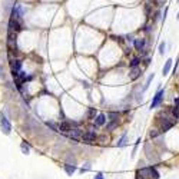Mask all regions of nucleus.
Segmentation results:
<instances>
[{
  "label": "nucleus",
  "mask_w": 179,
  "mask_h": 179,
  "mask_svg": "<svg viewBox=\"0 0 179 179\" xmlns=\"http://www.w3.org/2000/svg\"><path fill=\"white\" fill-rule=\"evenodd\" d=\"M178 19H179V13H178Z\"/></svg>",
  "instance_id": "24"
},
{
  "label": "nucleus",
  "mask_w": 179,
  "mask_h": 179,
  "mask_svg": "<svg viewBox=\"0 0 179 179\" xmlns=\"http://www.w3.org/2000/svg\"><path fill=\"white\" fill-rule=\"evenodd\" d=\"M95 179H103V175H102V173H100V172H99V173H96Z\"/></svg>",
  "instance_id": "22"
},
{
  "label": "nucleus",
  "mask_w": 179,
  "mask_h": 179,
  "mask_svg": "<svg viewBox=\"0 0 179 179\" xmlns=\"http://www.w3.org/2000/svg\"><path fill=\"white\" fill-rule=\"evenodd\" d=\"M173 125V121H168L166 118L163 119V121L160 122V130L159 132H166L168 129H171Z\"/></svg>",
  "instance_id": "8"
},
{
  "label": "nucleus",
  "mask_w": 179,
  "mask_h": 179,
  "mask_svg": "<svg viewBox=\"0 0 179 179\" xmlns=\"http://www.w3.org/2000/svg\"><path fill=\"white\" fill-rule=\"evenodd\" d=\"M64 171H66L67 175H73L76 172V166L75 165H64Z\"/></svg>",
  "instance_id": "12"
},
{
  "label": "nucleus",
  "mask_w": 179,
  "mask_h": 179,
  "mask_svg": "<svg viewBox=\"0 0 179 179\" xmlns=\"http://www.w3.org/2000/svg\"><path fill=\"white\" fill-rule=\"evenodd\" d=\"M125 143H126V135H123L121 138V141L118 142V146H125Z\"/></svg>",
  "instance_id": "18"
},
{
  "label": "nucleus",
  "mask_w": 179,
  "mask_h": 179,
  "mask_svg": "<svg viewBox=\"0 0 179 179\" xmlns=\"http://www.w3.org/2000/svg\"><path fill=\"white\" fill-rule=\"evenodd\" d=\"M119 119V115L118 113H115V112H110L109 113V121H118Z\"/></svg>",
  "instance_id": "16"
},
{
  "label": "nucleus",
  "mask_w": 179,
  "mask_h": 179,
  "mask_svg": "<svg viewBox=\"0 0 179 179\" xmlns=\"http://www.w3.org/2000/svg\"><path fill=\"white\" fill-rule=\"evenodd\" d=\"M80 138H82V141H83V142H88V143H90V142H95L96 139H97V136H96V133H95V132H92V130L83 132Z\"/></svg>",
  "instance_id": "5"
},
{
  "label": "nucleus",
  "mask_w": 179,
  "mask_h": 179,
  "mask_svg": "<svg viewBox=\"0 0 179 179\" xmlns=\"http://www.w3.org/2000/svg\"><path fill=\"white\" fill-rule=\"evenodd\" d=\"M0 128H1V132L4 135H10V132H12V125L3 113H0Z\"/></svg>",
  "instance_id": "2"
},
{
  "label": "nucleus",
  "mask_w": 179,
  "mask_h": 179,
  "mask_svg": "<svg viewBox=\"0 0 179 179\" xmlns=\"http://www.w3.org/2000/svg\"><path fill=\"white\" fill-rule=\"evenodd\" d=\"M23 27V22L22 19H17V17H10L9 20V30H13V32H20Z\"/></svg>",
  "instance_id": "3"
},
{
  "label": "nucleus",
  "mask_w": 179,
  "mask_h": 179,
  "mask_svg": "<svg viewBox=\"0 0 179 179\" xmlns=\"http://www.w3.org/2000/svg\"><path fill=\"white\" fill-rule=\"evenodd\" d=\"M118 126V121H110V123L106 125V130H112V129H115Z\"/></svg>",
  "instance_id": "14"
},
{
  "label": "nucleus",
  "mask_w": 179,
  "mask_h": 179,
  "mask_svg": "<svg viewBox=\"0 0 179 179\" xmlns=\"http://www.w3.org/2000/svg\"><path fill=\"white\" fill-rule=\"evenodd\" d=\"M142 75V72H141V67H132V70H130V73H129V79L130 80H135V79H138V77Z\"/></svg>",
  "instance_id": "9"
},
{
  "label": "nucleus",
  "mask_w": 179,
  "mask_h": 179,
  "mask_svg": "<svg viewBox=\"0 0 179 179\" xmlns=\"http://www.w3.org/2000/svg\"><path fill=\"white\" fill-rule=\"evenodd\" d=\"M133 45L136 50H139V52L143 50V47H145V39H135Z\"/></svg>",
  "instance_id": "10"
},
{
  "label": "nucleus",
  "mask_w": 179,
  "mask_h": 179,
  "mask_svg": "<svg viewBox=\"0 0 179 179\" xmlns=\"http://www.w3.org/2000/svg\"><path fill=\"white\" fill-rule=\"evenodd\" d=\"M165 47H166L165 42H162V43L159 45V53H160V55H163V53H165Z\"/></svg>",
  "instance_id": "19"
},
{
  "label": "nucleus",
  "mask_w": 179,
  "mask_h": 179,
  "mask_svg": "<svg viewBox=\"0 0 179 179\" xmlns=\"http://www.w3.org/2000/svg\"><path fill=\"white\" fill-rule=\"evenodd\" d=\"M0 76H3V69H1V66H0Z\"/></svg>",
  "instance_id": "23"
},
{
  "label": "nucleus",
  "mask_w": 179,
  "mask_h": 179,
  "mask_svg": "<svg viewBox=\"0 0 179 179\" xmlns=\"http://www.w3.org/2000/svg\"><path fill=\"white\" fill-rule=\"evenodd\" d=\"M154 77H155V75H154V73H152V75H151V76L148 77L146 83H145V86H143V90H146L148 88H149V85H151V82H152V80H154Z\"/></svg>",
  "instance_id": "15"
},
{
  "label": "nucleus",
  "mask_w": 179,
  "mask_h": 179,
  "mask_svg": "<svg viewBox=\"0 0 179 179\" xmlns=\"http://www.w3.org/2000/svg\"><path fill=\"white\" fill-rule=\"evenodd\" d=\"M10 66H12V75H13V77L17 76V73L22 70V62H20L19 59H14V60H12Z\"/></svg>",
  "instance_id": "6"
},
{
  "label": "nucleus",
  "mask_w": 179,
  "mask_h": 179,
  "mask_svg": "<svg viewBox=\"0 0 179 179\" xmlns=\"http://www.w3.org/2000/svg\"><path fill=\"white\" fill-rule=\"evenodd\" d=\"M171 66H172V60L169 59V60H166V63H165V66H163V70H162V73H163V75H168V72L171 70Z\"/></svg>",
  "instance_id": "13"
},
{
  "label": "nucleus",
  "mask_w": 179,
  "mask_h": 179,
  "mask_svg": "<svg viewBox=\"0 0 179 179\" xmlns=\"http://www.w3.org/2000/svg\"><path fill=\"white\" fill-rule=\"evenodd\" d=\"M163 95H165V90H158L156 92V95H155L154 97V100H152V103H151V108L154 109V108H158L160 103H162V100H163Z\"/></svg>",
  "instance_id": "4"
},
{
  "label": "nucleus",
  "mask_w": 179,
  "mask_h": 179,
  "mask_svg": "<svg viewBox=\"0 0 179 179\" xmlns=\"http://www.w3.org/2000/svg\"><path fill=\"white\" fill-rule=\"evenodd\" d=\"M138 176L142 179H159V172L156 171V168L148 166V168L139 169L138 171Z\"/></svg>",
  "instance_id": "1"
},
{
  "label": "nucleus",
  "mask_w": 179,
  "mask_h": 179,
  "mask_svg": "<svg viewBox=\"0 0 179 179\" xmlns=\"http://www.w3.org/2000/svg\"><path fill=\"white\" fill-rule=\"evenodd\" d=\"M22 151H23V154H25V155H27V154H29V146L26 145L25 142L22 143Z\"/></svg>",
  "instance_id": "20"
},
{
  "label": "nucleus",
  "mask_w": 179,
  "mask_h": 179,
  "mask_svg": "<svg viewBox=\"0 0 179 179\" xmlns=\"http://www.w3.org/2000/svg\"><path fill=\"white\" fill-rule=\"evenodd\" d=\"M149 1H151V0H149Z\"/></svg>",
  "instance_id": "25"
},
{
  "label": "nucleus",
  "mask_w": 179,
  "mask_h": 179,
  "mask_svg": "<svg viewBox=\"0 0 179 179\" xmlns=\"http://www.w3.org/2000/svg\"><path fill=\"white\" fill-rule=\"evenodd\" d=\"M139 62H141V59H138V58L132 59V62H130V67H136V66L139 64Z\"/></svg>",
  "instance_id": "17"
},
{
  "label": "nucleus",
  "mask_w": 179,
  "mask_h": 179,
  "mask_svg": "<svg viewBox=\"0 0 179 179\" xmlns=\"http://www.w3.org/2000/svg\"><path fill=\"white\" fill-rule=\"evenodd\" d=\"M158 135H159V132H158V130H151V133H149V136H151V138H156Z\"/></svg>",
  "instance_id": "21"
},
{
  "label": "nucleus",
  "mask_w": 179,
  "mask_h": 179,
  "mask_svg": "<svg viewBox=\"0 0 179 179\" xmlns=\"http://www.w3.org/2000/svg\"><path fill=\"white\" fill-rule=\"evenodd\" d=\"M96 126H103L105 123H106V116L103 115V113H100V115H97V118H96Z\"/></svg>",
  "instance_id": "11"
},
{
  "label": "nucleus",
  "mask_w": 179,
  "mask_h": 179,
  "mask_svg": "<svg viewBox=\"0 0 179 179\" xmlns=\"http://www.w3.org/2000/svg\"><path fill=\"white\" fill-rule=\"evenodd\" d=\"M73 126H76V123H73V122H62V123L59 125V130H60V132H64V133H67V132H70L72 130Z\"/></svg>",
  "instance_id": "7"
}]
</instances>
